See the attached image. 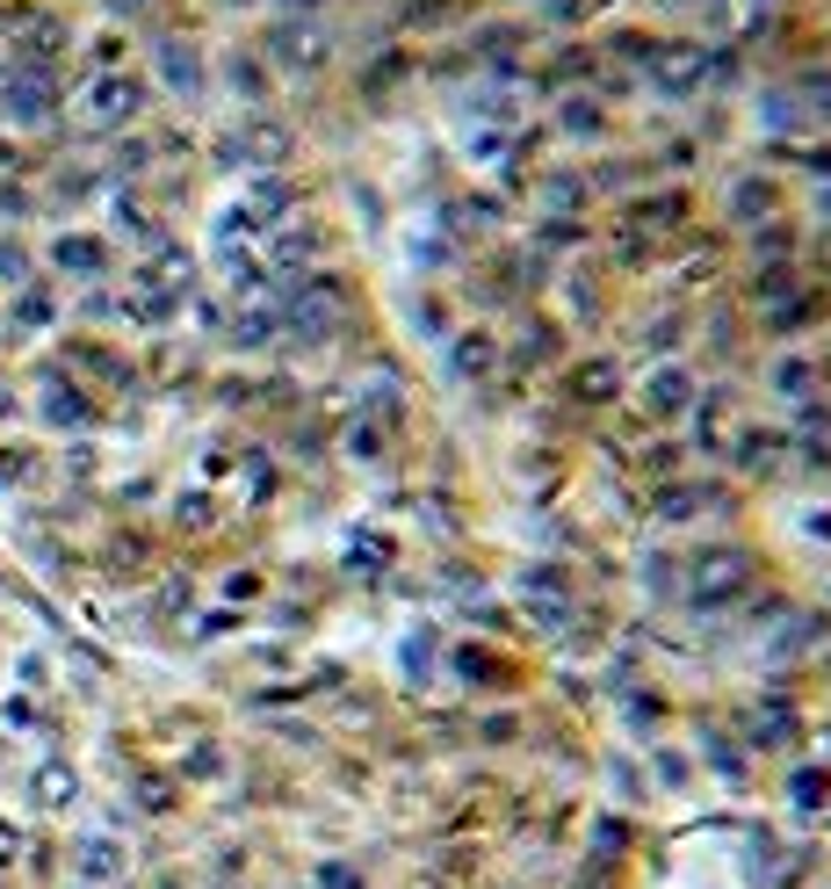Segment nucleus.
I'll return each mask as SVG.
<instances>
[{
  "mask_svg": "<svg viewBox=\"0 0 831 889\" xmlns=\"http://www.w3.org/2000/svg\"><path fill=\"white\" fill-rule=\"evenodd\" d=\"M123 109H131V88H123V80H102V88L87 94V116H123Z\"/></svg>",
  "mask_w": 831,
  "mask_h": 889,
  "instance_id": "f257e3e1",
  "label": "nucleus"
},
{
  "mask_svg": "<svg viewBox=\"0 0 831 889\" xmlns=\"http://www.w3.org/2000/svg\"><path fill=\"white\" fill-rule=\"evenodd\" d=\"M80 868H87V875H116V846H102V839H94V846H80Z\"/></svg>",
  "mask_w": 831,
  "mask_h": 889,
  "instance_id": "f03ea898",
  "label": "nucleus"
},
{
  "mask_svg": "<svg viewBox=\"0 0 831 889\" xmlns=\"http://www.w3.org/2000/svg\"><path fill=\"white\" fill-rule=\"evenodd\" d=\"M36 796H44V802H66V796H72V774H66V767H44V788H36Z\"/></svg>",
  "mask_w": 831,
  "mask_h": 889,
  "instance_id": "7ed1b4c3",
  "label": "nucleus"
},
{
  "mask_svg": "<svg viewBox=\"0 0 831 889\" xmlns=\"http://www.w3.org/2000/svg\"><path fill=\"white\" fill-rule=\"evenodd\" d=\"M58 261H66V268H94V246H87V239H66V246H58Z\"/></svg>",
  "mask_w": 831,
  "mask_h": 889,
  "instance_id": "20e7f679",
  "label": "nucleus"
},
{
  "mask_svg": "<svg viewBox=\"0 0 831 889\" xmlns=\"http://www.w3.org/2000/svg\"><path fill=\"white\" fill-rule=\"evenodd\" d=\"M0 282H22V254H15V246H0Z\"/></svg>",
  "mask_w": 831,
  "mask_h": 889,
  "instance_id": "39448f33",
  "label": "nucleus"
},
{
  "mask_svg": "<svg viewBox=\"0 0 831 889\" xmlns=\"http://www.w3.org/2000/svg\"><path fill=\"white\" fill-rule=\"evenodd\" d=\"M15 846H22V839H15V824L0 818V868H8V860H15Z\"/></svg>",
  "mask_w": 831,
  "mask_h": 889,
  "instance_id": "423d86ee",
  "label": "nucleus"
},
{
  "mask_svg": "<svg viewBox=\"0 0 831 889\" xmlns=\"http://www.w3.org/2000/svg\"><path fill=\"white\" fill-rule=\"evenodd\" d=\"M0 413H8V391H0Z\"/></svg>",
  "mask_w": 831,
  "mask_h": 889,
  "instance_id": "0eeeda50",
  "label": "nucleus"
}]
</instances>
